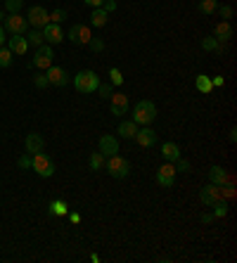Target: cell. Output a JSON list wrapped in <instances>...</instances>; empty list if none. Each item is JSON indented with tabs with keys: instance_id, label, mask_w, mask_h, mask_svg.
Listing matches in <instances>:
<instances>
[{
	"instance_id": "cell-33",
	"label": "cell",
	"mask_w": 237,
	"mask_h": 263,
	"mask_svg": "<svg viewBox=\"0 0 237 263\" xmlns=\"http://www.w3.org/2000/svg\"><path fill=\"white\" fill-rule=\"evenodd\" d=\"M216 12H218V17L223 19V22H230L235 10H232V5H218V7H216Z\"/></svg>"
},
{
	"instance_id": "cell-12",
	"label": "cell",
	"mask_w": 237,
	"mask_h": 263,
	"mask_svg": "<svg viewBox=\"0 0 237 263\" xmlns=\"http://www.w3.org/2000/svg\"><path fill=\"white\" fill-rule=\"evenodd\" d=\"M41 31H43V38H45L50 45H57V43H62V41H64V31H62L60 24H52V22H48V24L43 26Z\"/></svg>"
},
{
	"instance_id": "cell-23",
	"label": "cell",
	"mask_w": 237,
	"mask_h": 263,
	"mask_svg": "<svg viewBox=\"0 0 237 263\" xmlns=\"http://www.w3.org/2000/svg\"><path fill=\"white\" fill-rule=\"evenodd\" d=\"M24 38H26V43L33 45V48H41L43 41H45V38H43V31H41V29H31V31H26Z\"/></svg>"
},
{
	"instance_id": "cell-42",
	"label": "cell",
	"mask_w": 237,
	"mask_h": 263,
	"mask_svg": "<svg viewBox=\"0 0 237 263\" xmlns=\"http://www.w3.org/2000/svg\"><path fill=\"white\" fill-rule=\"evenodd\" d=\"M223 83H225L223 76H213V79H211V86L213 88H223Z\"/></svg>"
},
{
	"instance_id": "cell-41",
	"label": "cell",
	"mask_w": 237,
	"mask_h": 263,
	"mask_svg": "<svg viewBox=\"0 0 237 263\" xmlns=\"http://www.w3.org/2000/svg\"><path fill=\"white\" fill-rule=\"evenodd\" d=\"M102 10H104L107 14L114 12V10H116V0H104V3H102Z\"/></svg>"
},
{
	"instance_id": "cell-8",
	"label": "cell",
	"mask_w": 237,
	"mask_h": 263,
	"mask_svg": "<svg viewBox=\"0 0 237 263\" xmlns=\"http://www.w3.org/2000/svg\"><path fill=\"white\" fill-rule=\"evenodd\" d=\"M176 166L171 164V161H166L164 166H159L157 168V185H161V187H173V183H176Z\"/></svg>"
},
{
	"instance_id": "cell-7",
	"label": "cell",
	"mask_w": 237,
	"mask_h": 263,
	"mask_svg": "<svg viewBox=\"0 0 237 263\" xmlns=\"http://www.w3.org/2000/svg\"><path fill=\"white\" fill-rule=\"evenodd\" d=\"M26 22H29V26H33V29H43V26L50 22V12L41 5H33V7H29Z\"/></svg>"
},
{
	"instance_id": "cell-19",
	"label": "cell",
	"mask_w": 237,
	"mask_h": 263,
	"mask_svg": "<svg viewBox=\"0 0 237 263\" xmlns=\"http://www.w3.org/2000/svg\"><path fill=\"white\" fill-rule=\"evenodd\" d=\"M135 133H138V123H135L133 119H128V121L119 123V135H121L123 140H133Z\"/></svg>"
},
{
	"instance_id": "cell-15",
	"label": "cell",
	"mask_w": 237,
	"mask_h": 263,
	"mask_svg": "<svg viewBox=\"0 0 237 263\" xmlns=\"http://www.w3.org/2000/svg\"><path fill=\"white\" fill-rule=\"evenodd\" d=\"M213 38H216L218 43H228V41L232 38V24L230 22H223V19H221L218 24L213 26Z\"/></svg>"
},
{
	"instance_id": "cell-43",
	"label": "cell",
	"mask_w": 237,
	"mask_h": 263,
	"mask_svg": "<svg viewBox=\"0 0 237 263\" xmlns=\"http://www.w3.org/2000/svg\"><path fill=\"white\" fill-rule=\"evenodd\" d=\"M83 3H85L88 7H102L104 0H83Z\"/></svg>"
},
{
	"instance_id": "cell-24",
	"label": "cell",
	"mask_w": 237,
	"mask_h": 263,
	"mask_svg": "<svg viewBox=\"0 0 237 263\" xmlns=\"http://www.w3.org/2000/svg\"><path fill=\"white\" fill-rule=\"evenodd\" d=\"M69 214V204L64 199H52L50 202V216H67Z\"/></svg>"
},
{
	"instance_id": "cell-38",
	"label": "cell",
	"mask_w": 237,
	"mask_h": 263,
	"mask_svg": "<svg viewBox=\"0 0 237 263\" xmlns=\"http://www.w3.org/2000/svg\"><path fill=\"white\" fill-rule=\"evenodd\" d=\"M173 164H176V171H180V173H188V171H190V161L183 159V157H178Z\"/></svg>"
},
{
	"instance_id": "cell-6",
	"label": "cell",
	"mask_w": 237,
	"mask_h": 263,
	"mask_svg": "<svg viewBox=\"0 0 237 263\" xmlns=\"http://www.w3.org/2000/svg\"><path fill=\"white\" fill-rule=\"evenodd\" d=\"M52 45H41V48H36V55H33V62H31V67L41 69V71H45L48 67H52Z\"/></svg>"
},
{
	"instance_id": "cell-25",
	"label": "cell",
	"mask_w": 237,
	"mask_h": 263,
	"mask_svg": "<svg viewBox=\"0 0 237 263\" xmlns=\"http://www.w3.org/2000/svg\"><path fill=\"white\" fill-rule=\"evenodd\" d=\"M104 161H107V157H104V154L98 149V152H93V154H90L88 164H90L93 171H104Z\"/></svg>"
},
{
	"instance_id": "cell-45",
	"label": "cell",
	"mask_w": 237,
	"mask_h": 263,
	"mask_svg": "<svg viewBox=\"0 0 237 263\" xmlns=\"http://www.w3.org/2000/svg\"><path fill=\"white\" fill-rule=\"evenodd\" d=\"M69 218H71V223H81V214H76V211H69Z\"/></svg>"
},
{
	"instance_id": "cell-30",
	"label": "cell",
	"mask_w": 237,
	"mask_h": 263,
	"mask_svg": "<svg viewBox=\"0 0 237 263\" xmlns=\"http://www.w3.org/2000/svg\"><path fill=\"white\" fill-rule=\"evenodd\" d=\"M12 64V50L10 48H0V67L7 69Z\"/></svg>"
},
{
	"instance_id": "cell-36",
	"label": "cell",
	"mask_w": 237,
	"mask_h": 263,
	"mask_svg": "<svg viewBox=\"0 0 237 263\" xmlns=\"http://www.w3.org/2000/svg\"><path fill=\"white\" fill-rule=\"evenodd\" d=\"M33 86H36L38 90H43V88H48V86H50L48 76H45V73H36V76H33Z\"/></svg>"
},
{
	"instance_id": "cell-4",
	"label": "cell",
	"mask_w": 237,
	"mask_h": 263,
	"mask_svg": "<svg viewBox=\"0 0 237 263\" xmlns=\"http://www.w3.org/2000/svg\"><path fill=\"white\" fill-rule=\"evenodd\" d=\"M31 168L41 178H52V173H55V164L50 159V154H45L43 149L36 154H31Z\"/></svg>"
},
{
	"instance_id": "cell-47",
	"label": "cell",
	"mask_w": 237,
	"mask_h": 263,
	"mask_svg": "<svg viewBox=\"0 0 237 263\" xmlns=\"http://www.w3.org/2000/svg\"><path fill=\"white\" fill-rule=\"evenodd\" d=\"M0 22H5V12L3 10H0Z\"/></svg>"
},
{
	"instance_id": "cell-46",
	"label": "cell",
	"mask_w": 237,
	"mask_h": 263,
	"mask_svg": "<svg viewBox=\"0 0 237 263\" xmlns=\"http://www.w3.org/2000/svg\"><path fill=\"white\" fill-rule=\"evenodd\" d=\"M7 38H5V29H3V24H0V48H3V43H5Z\"/></svg>"
},
{
	"instance_id": "cell-35",
	"label": "cell",
	"mask_w": 237,
	"mask_h": 263,
	"mask_svg": "<svg viewBox=\"0 0 237 263\" xmlns=\"http://www.w3.org/2000/svg\"><path fill=\"white\" fill-rule=\"evenodd\" d=\"M64 19H67V10H52V12H50V22H52V24H62V22H64Z\"/></svg>"
},
{
	"instance_id": "cell-21",
	"label": "cell",
	"mask_w": 237,
	"mask_h": 263,
	"mask_svg": "<svg viewBox=\"0 0 237 263\" xmlns=\"http://www.w3.org/2000/svg\"><path fill=\"white\" fill-rule=\"evenodd\" d=\"M107 19H110V14L104 12L102 7H93V12H90V26H95V29H102V26L107 24Z\"/></svg>"
},
{
	"instance_id": "cell-18",
	"label": "cell",
	"mask_w": 237,
	"mask_h": 263,
	"mask_svg": "<svg viewBox=\"0 0 237 263\" xmlns=\"http://www.w3.org/2000/svg\"><path fill=\"white\" fill-rule=\"evenodd\" d=\"M7 48L12 50V55H26L29 43H26L24 36H10V38H7Z\"/></svg>"
},
{
	"instance_id": "cell-16",
	"label": "cell",
	"mask_w": 237,
	"mask_h": 263,
	"mask_svg": "<svg viewBox=\"0 0 237 263\" xmlns=\"http://www.w3.org/2000/svg\"><path fill=\"white\" fill-rule=\"evenodd\" d=\"M43 147H45V140H43V135H38V133H29V135H26V140H24V152L36 154V152H41Z\"/></svg>"
},
{
	"instance_id": "cell-20",
	"label": "cell",
	"mask_w": 237,
	"mask_h": 263,
	"mask_svg": "<svg viewBox=\"0 0 237 263\" xmlns=\"http://www.w3.org/2000/svg\"><path fill=\"white\" fill-rule=\"evenodd\" d=\"M161 157H164V161L173 164V161L180 157V147H178L176 142H164V145H161Z\"/></svg>"
},
{
	"instance_id": "cell-34",
	"label": "cell",
	"mask_w": 237,
	"mask_h": 263,
	"mask_svg": "<svg viewBox=\"0 0 237 263\" xmlns=\"http://www.w3.org/2000/svg\"><path fill=\"white\" fill-rule=\"evenodd\" d=\"M95 92H100V98H102V100H110V95L114 92V86H112V83H102V81H100V86H98V90H95Z\"/></svg>"
},
{
	"instance_id": "cell-10",
	"label": "cell",
	"mask_w": 237,
	"mask_h": 263,
	"mask_svg": "<svg viewBox=\"0 0 237 263\" xmlns=\"http://www.w3.org/2000/svg\"><path fill=\"white\" fill-rule=\"evenodd\" d=\"M110 109L114 117H123L128 114V95L123 92H112L110 95Z\"/></svg>"
},
{
	"instance_id": "cell-40",
	"label": "cell",
	"mask_w": 237,
	"mask_h": 263,
	"mask_svg": "<svg viewBox=\"0 0 237 263\" xmlns=\"http://www.w3.org/2000/svg\"><path fill=\"white\" fill-rule=\"evenodd\" d=\"M69 38H71V43L79 45V24H74L71 29H69Z\"/></svg>"
},
{
	"instance_id": "cell-22",
	"label": "cell",
	"mask_w": 237,
	"mask_h": 263,
	"mask_svg": "<svg viewBox=\"0 0 237 263\" xmlns=\"http://www.w3.org/2000/svg\"><path fill=\"white\" fill-rule=\"evenodd\" d=\"M202 48L207 50V52H216V55H223L225 52V43H218L213 36L202 38Z\"/></svg>"
},
{
	"instance_id": "cell-29",
	"label": "cell",
	"mask_w": 237,
	"mask_h": 263,
	"mask_svg": "<svg viewBox=\"0 0 237 263\" xmlns=\"http://www.w3.org/2000/svg\"><path fill=\"white\" fill-rule=\"evenodd\" d=\"M228 216V202L225 199H218L213 204V218H225Z\"/></svg>"
},
{
	"instance_id": "cell-28",
	"label": "cell",
	"mask_w": 237,
	"mask_h": 263,
	"mask_svg": "<svg viewBox=\"0 0 237 263\" xmlns=\"http://www.w3.org/2000/svg\"><path fill=\"white\" fill-rule=\"evenodd\" d=\"M90 38H93L90 26H88V24H79V45H88V43H90Z\"/></svg>"
},
{
	"instance_id": "cell-1",
	"label": "cell",
	"mask_w": 237,
	"mask_h": 263,
	"mask_svg": "<svg viewBox=\"0 0 237 263\" xmlns=\"http://www.w3.org/2000/svg\"><path fill=\"white\" fill-rule=\"evenodd\" d=\"M100 86V76L95 71H90V69H83V71H79L76 76H74V88L79 92H83V95H90V92H95Z\"/></svg>"
},
{
	"instance_id": "cell-2",
	"label": "cell",
	"mask_w": 237,
	"mask_h": 263,
	"mask_svg": "<svg viewBox=\"0 0 237 263\" xmlns=\"http://www.w3.org/2000/svg\"><path fill=\"white\" fill-rule=\"evenodd\" d=\"M157 119V107H154L152 100H140L133 107V121L138 126H150V123Z\"/></svg>"
},
{
	"instance_id": "cell-14",
	"label": "cell",
	"mask_w": 237,
	"mask_h": 263,
	"mask_svg": "<svg viewBox=\"0 0 237 263\" xmlns=\"http://www.w3.org/2000/svg\"><path fill=\"white\" fill-rule=\"evenodd\" d=\"M98 149L104 154V157H112V154L119 152V140H116L114 135H102L98 142Z\"/></svg>"
},
{
	"instance_id": "cell-31",
	"label": "cell",
	"mask_w": 237,
	"mask_h": 263,
	"mask_svg": "<svg viewBox=\"0 0 237 263\" xmlns=\"http://www.w3.org/2000/svg\"><path fill=\"white\" fill-rule=\"evenodd\" d=\"M110 83H112V86H123V73H121V69H116V67L110 69Z\"/></svg>"
},
{
	"instance_id": "cell-5",
	"label": "cell",
	"mask_w": 237,
	"mask_h": 263,
	"mask_svg": "<svg viewBox=\"0 0 237 263\" xmlns=\"http://www.w3.org/2000/svg\"><path fill=\"white\" fill-rule=\"evenodd\" d=\"M3 29L10 36H24L26 31H29V22L22 14H7L5 22H3Z\"/></svg>"
},
{
	"instance_id": "cell-37",
	"label": "cell",
	"mask_w": 237,
	"mask_h": 263,
	"mask_svg": "<svg viewBox=\"0 0 237 263\" xmlns=\"http://www.w3.org/2000/svg\"><path fill=\"white\" fill-rule=\"evenodd\" d=\"M17 166L22 168V171H29V168H31V154H29V152L22 154V157L17 159Z\"/></svg>"
},
{
	"instance_id": "cell-3",
	"label": "cell",
	"mask_w": 237,
	"mask_h": 263,
	"mask_svg": "<svg viewBox=\"0 0 237 263\" xmlns=\"http://www.w3.org/2000/svg\"><path fill=\"white\" fill-rule=\"evenodd\" d=\"M104 171H110L112 178H119V180H121V178H126L128 173H131V161L116 152V154H112V157H107V161H104Z\"/></svg>"
},
{
	"instance_id": "cell-32",
	"label": "cell",
	"mask_w": 237,
	"mask_h": 263,
	"mask_svg": "<svg viewBox=\"0 0 237 263\" xmlns=\"http://www.w3.org/2000/svg\"><path fill=\"white\" fill-rule=\"evenodd\" d=\"M22 7H24V0H5V10L10 14H19Z\"/></svg>"
},
{
	"instance_id": "cell-17",
	"label": "cell",
	"mask_w": 237,
	"mask_h": 263,
	"mask_svg": "<svg viewBox=\"0 0 237 263\" xmlns=\"http://www.w3.org/2000/svg\"><path fill=\"white\" fill-rule=\"evenodd\" d=\"M228 180H232V178L228 176V171H225L223 166H211V168H209V183H213V185H225Z\"/></svg>"
},
{
	"instance_id": "cell-27",
	"label": "cell",
	"mask_w": 237,
	"mask_h": 263,
	"mask_svg": "<svg viewBox=\"0 0 237 263\" xmlns=\"http://www.w3.org/2000/svg\"><path fill=\"white\" fill-rule=\"evenodd\" d=\"M216 7H218V0H199L197 10H199L202 14H213L216 12Z\"/></svg>"
},
{
	"instance_id": "cell-44",
	"label": "cell",
	"mask_w": 237,
	"mask_h": 263,
	"mask_svg": "<svg viewBox=\"0 0 237 263\" xmlns=\"http://www.w3.org/2000/svg\"><path fill=\"white\" fill-rule=\"evenodd\" d=\"M202 223H204V226L213 223V214H202Z\"/></svg>"
},
{
	"instance_id": "cell-39",
	"label": "cell",
	"mask_w": 237,
	"mask_h": 263,
	"mask_svg": "<svg viewBox=\"0 0 237 263\" xmlns=\"http://www.w3.org/2000/svg\"><path fill=\"white\" fill-rule=\"evenodd\" d=\"M88 45H90L93 52H102V50H104V41H102V38H90V43H88Z\"/></svg>"
},
{
	"instance_id": "cell-13",
	"label": "cell",
	"mask_w": 237,
	"mask_h": 263,
	"mask_svg": "<svg viewBox=\"0 0 237 263\" xmlns=\"http://www.w3.org/2000/svg\"><path fill=\"white\" fill-rule=\"evenodd\" d=\"M133 140L138 142L140 147H152L154 142H157V133H154L150 126H142V128H138V133H135Z\"/></svg>"
},
{
	"instance_id": "cell-11",
	"label": "cell",
	"mask_w": 237,
	"mask_h": 263,
	"mask_svg": "<svg viewBox=\"0 0 237 263\" xmlns=\"http://www.w3.org/2000/svg\"><path fill=\"white\" fill-rule=\"evenodd\" d=\"M199 199H202V204H204V206H213L218 199H223V197H221V185H213V183L204 185V187H202V192H199Z\"/></svg>"
},
{
	"instance_id": "cell-9",
	"label": "cell",
	"mask_w": 237,
	"mask_h": 263,
	"mask_svg": "<svg viewBox=\"0 0 237 263\" xmlns=\"http://www.w3.org/2000/svg\"><path fill=\"white\" fill-rule=\"evenodd\" d=\"M45 76H48V81H50V86H57V88H64L71 81V76H69V71L67 69H62V67H48L45 69Z\"/></svg>"
},
{
	"instance_id": "cell-26",
	"label": "cell",
	"mask_w": 237,
	"mask_h": 263,
	"mask_svg": "<svg viewBox=\"0 0 237 263\" xmlns=\"http://www.w3.org/2000/svg\"><path fill=\"white\" fill-rule=\"evenodd\" d=\"M195 88H197L199 92H204V95H207V92H211V90H213L211 79H209L207 73H199V76H197V81H195Z\"/></svg>"
}]
</instances>
